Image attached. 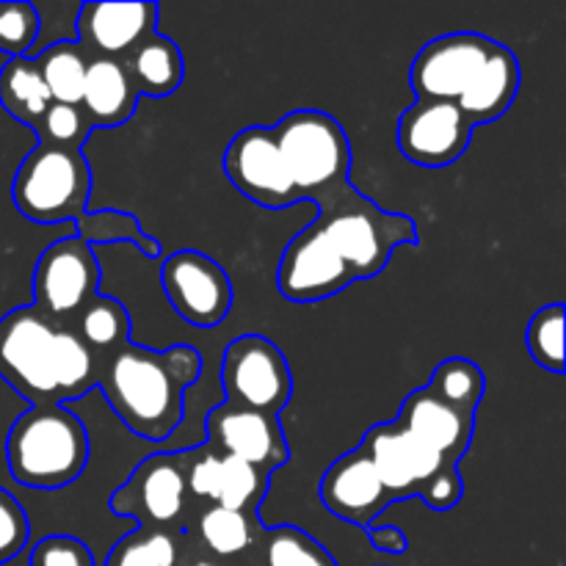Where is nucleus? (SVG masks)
I'll return each instance as SVG.
<instances>
[{"label":"nucleus","instance_id":"nucleus-14","mask_svg":"<svg viewBox=\"0 0 566 566\" xmlns=\"http://www.w3.org/2000/svg\"><path fill=\"white\" fill-rule=\"evenodd\" d=\"M473 125L464 119L457 103L418 99L398 119V149L403 158L426 169L451 166L468 153Z\"/></svg>","mask_w":566,"mask_h":566},{"label":"nucleus","instance_id":"nucleus-20","mask_svg":"<svg viewBox=\"0 0 566 566\" xmlns=\"http://www.w3.org/2000/svg\"><path fill=\"white\" fill-rule=\"evenodd\" d=\"M520 92V61L506 44L495 42L486 61L462 97L457 99V108L462 111L470 125H490L509 114Z\"/></svg>","mask_w":566,"mask_h":566},{"label":"nucleus","instance_id":"nucleus-22","mask_svg":"<svg viewBox=\"0 0 566 566\" xmlns=\"http://www.w3.org/2000/svg\"><path fill=\"white\" fill-rule=\"evenodd\" d=\"M127 75L136 86L138 97H169L182 86L186 64L175 39L153 33L125 59Z\"/></svg>","mask_w":566,"mask_h":566},{"label":"nucleus","instance_id":"nucleus-27","mask_svg":"<svg viewBox=\"0 0 566 566\" xmlns=\"http://www.w3.org/2000/svg\"><path fill=\"white\" fill-rule=\"evenodd\" d=\"M72 332H75L99 359H105L114 352H119L125 343H130V315H127L125 304L116 302V298L111 296H99L97 293V296L75 315Z\"/></svg>","mask_w":566,"mask_h":566},{"label":"nucleus","instance_id":"nucleus-37","mask_svg":"<svg viewBox=\"0 0 566 566\" xmlns=\"http://www.w3.org/2000/svg\"><path fill=\"white\" fill-rule=\"evenodd\" d=\"M28 566H94V556L75 536H44L31 551Z\"/></svg>","mask_w":566,"mask_h":566},{"label":"nucleus","instance_id":"nucleus-16","mask_svg":"<svg viewBox=\"0 0 566 566\" xmlns=\"http://www.w3.org/2000/svg\"><path fill=\"white\" fill-rule=\"evenodd\" d=\"M352 282V271L340 254L321 238L313 224L291 238L276 269V287L287 302L313 304L337 296Z\"/></svg>","mask_w":566,"mask_h":566},{"label":"nucleus","instance_id":"nucleus-25","mask_svg":"<svg viewBox=\"0 0 566 566\" xmlns=\"http://www.w3.org/2000/svg\"><path fill=\"white\" fill-rule=\"evenodd\" d=\"M247 566H337V562L321 542L296 525H263L247 553Z\"/></svg>","mask_w":566,"mask_h":566},{"label":"nucleus","instance_id":"nucleus-21","mask_svg":"<svg viewBox=\"0 0 566 566\" xmlns=\"http://www.w3.org/2000/svg\"><path fill=\"white\" fill-rule=\"evenodd\" d=\"M138 103V92L127 75L125 61L92 59L83 81L81 111L92 127L125 125Z\"/></svg>","mask_w":566,"mask_h":566},{"label":"nucleus","instance_id":"nucleus-32","mask_svg":"<svg viewBox=\"0 0 566 566\" xmlns=\"http://www.w3.org/2000/svg\"><path fill=\"white\" fill-rule=\"evenodd\" d=\"M525 346L534 357L536 365H542L551 374H562L564 370V304H547V307L536 310L531 318L528 329H525Z\"/></svg>","mask_w":566,"mask_h":566},{"label":"nucleus","instance_id":"nucleus-30","mask_svg":"<svg viewBox=\"0 0 566 566\" xmlns=\"http://www.w3.org/2000/svg\"><path fill=\"white\" fill-rule=\"evenodd\" d=\"M77 232L75 235L81 241H86L88 247H99V243H119L130 241L142 249L147 258H158L160 247L155 238H149L142 230V224L136 221V216L125 213V210H97V213H83L81 219H75Z\"/></svg>","mask_w":566,"mask_h":566},{"label":"nucleus","instance_id":"nucleus-12","mask_svg":"<svg viewBox=\"0 0 566 566\" xmlns=\"http://www.w3.org/2000/svg\"><path fill=\"white\" fill-rule=\"evenodd\" d=\"M205 446L213 448L221 457L241 459L263 473L282 470L291 459L285 431L280 418L254 412V409L238 407L224 401L221 407L210 409L205 420Z\"/></svg>","mask_w":566,"mask_h":566},{"label":"nucleus","instance_id":"nucleus-39","mask_svg":"<svg viewBox=\"0 0 566 566\" xmlns=\"http://www.w3.org/2000/svg\"><path fill=\"white\" fill-rule=\"evenodd\" d=\"M368 539L376 551L387 553V556H403L409 547L407 534L398 525H370Z\"/></svg>","mask_w":566,"mask_h":566},{"label":"nucleus","instance_id":"nucleus-13","mask_svg":"<svg viewBox=\"0 0 566 566\" xmlns=\"http://www.w3.org/2000/svg\"><path fill=\"white\" fill-rule=\"evenodd\" d=\"M492 48H495V39L473 31L431 39L409 66V83H412L418 99L457 103Z\"/></svg>","mask_w":566,"mask_h":566},{"label":"nucleus","instance_id":"nucleus-31","mask_svg":"<svg viewBox=\"0 0 566 566\" xmlns=\"http://www.w3.org/2000/svg\"><path fill=\"white\" fill-rule=\"evenodd\" d=\"M271 475L241 459L221 457V490L219 506L232 509V512L258 514V506L263 503L269 492Z\"/></svg>","mask_w":566,"mask_h":566},{"label":"nucleus","instance_id":"nucleus-18","mask_svg":"<svg viewBox=\"0 0 566 566\" xmlns=\"http://www.w3.org/2000/svg\"><path fill=\"white\" fill-rule=\"evenodd\" d=\"M318 495L326 512L363 531L376 525L379 514L392 503L379 473L359 448L329 464V470L321 479Z\"/></svg>","mask_w":566,"mask_h":566},{"label":"nucleus","instance_id":"nucleus-34","mask_svg":"<svg viewBox=\"0 0 566 566\" xmlns=\"http://www.w3.org/2000/svg\"><path fill=\"white\" fill-rule=\"evenodd\" d=\"M94 127L88 125V119L83 116L81 105H50L48 114L42 116V122L36 125L39 144H50V147L61 149H81L88 142Z\"/></svg>","mask_w":566,"mask_h":566},{"label":"nucleus","instance_id":"nucleus-5","mask_svg":"<svg viewBox=\"0 0 566 566\" xmlns=\"http://www.w3.org/2000/svg\"><path fill=\"white\" fill-rule=\"evenodd\" d=\"M271 133L304 202L348 180L352 144L335 116L315 108L291 111Z\"/></svg>","mask_w":566,"mask_h":566},{"label":"nucleus","instance_id":"nucleus-35","mask_svg":"<svg viewBox=\"0 0 566 566\" xmlns=\"http://www.w3.org/2000/svg\"><path fill=\"white\" fill-rule=\"evenodd\" d=\"M186 486L188 495L199 497L205 503H219L221 490V453L213 448L202 446L188 451V468H186Z\"/></svg>","mask_w":566,"mask_h":566},{"label":"nucleus","instance_id":"nucleus-8","mask_svg":"<svg viewBox=\"0 0 566 566\" xmlns=\"http://www.w3.org/2000/svg\"><path fill=\"white\" fill-rule=\"evenodd\" d=\"M59 326L33 304L0 318V379L33 403H59L53 343Z\"/></svg>","mask_w":566,"mask_h":566},{"label":"nucleus","instance_id":"nucleus-6","mask_svg":"<svg viewBox=\"0 0 566 566\" xmlns=\"http://www.w3.org/2000/svg\"><path fill=\"white\" fill-rule=\"evenodd\" d=\"M188 451L153 453L111 495V512L136 520L144 531L186 528Z\"/></svg>","mask_w":566,"mask_h":566},{"label":"nucleus","instance_id":"nucleus-24","mask_svg":"<svg viewBox=\"0 0 566 566\" xmlns=\"http://www.w3.org/2000/svg\"><path fill=\"white\" fill-rule=\"evenodd\" d=\"M0 105L17 122L36 130L42 116L48 114L53 97L39 72L36 59L22 55V59H9L0 70Z\"/></svg>","mask_w":566,"mask_h":566},{"label":"nucleus","instance_id":"nucleus-38","mask_svg":"<svg viewBox=\"0 0 566 566\" xmlns=\"http://www.w3.org/2000/svg\"><path fill=\"white\" fill-rule=\"evenodd\" d=\"M105 566H158L155 564L153 553H149L147 539H144V531L136 528L133 534H127L125 539H119L111 551L108 564Z\"/></svg>","mask_w":566,"mask_h":566},{"label":"nucleus","instance_id":"nucleus-23","mask_svg":"<svg viewBox=\"0 0 566 566\" xmlns=\"http://www.w3.org/2000/svg\"><path fill=\"white\" fill-rule=\"evenodd\" d=\"M263 531L260 514H243L232 512V509L213 506L205 509L193 525V536H197L199 547L216 562H235V558L247 556L252 551L254 539Z\"/></svg>","mask_w":566,"mask_h":566},{"label":"nucleus","instance_id":"nucleus-1","mask_svg":"<svg viewBox=\"0 0 566 566\" xmlns=\"http://www.w3.org/2000/svg\"><path fill=\"white\" fill-rule=\"evenodd\" d=\"M202 357L191 346L144 348L125 343L99 363L97 387L116 418L149 442L169 440L186 415V390L197 385Z\"/></svg>","mask_w":566,"mask_h":566},{"label":"nucleus","instance_id":"nucleus-40","mask_svg":"<svg viewBox=\"0 0 566 566\" xmlns=\"http://www.w3.org/2000/svg\"><path fill=\"white\" fill-rule=\"evenodd\" d=\"M177 566H232L230 562H216L213 556H208V553H191L182 547V556L180 562H177Z\"/></svg>","mask_w":566,"mask_h":566},{"label":"nucleus","instance_id":"nucleus-33","mask_svg":"<svg viewBox=\"0 0 566 566\" xmlns=\"http://www.w3.org/2000/svg\"><path fill=\"white\" fill-rule=\"evenodd\" d=\"M39 28H42V17L36 6L25 0H0V53L9 59L31 55Z\"/></svg>","mask_w":566,"mask_h":566},{"label":"nucleus","instance_id":"nucleus-9","mask_svg":"<svg viewBox=\"0 0 566 566\" xmlns=\"http://www.w3.org/2000/svg\"><path fill=\"white\" fill-rule=\"evenodd\" d=\"M99 276L103 271L94 258V249L77 235L61 238L50 243L36 260L33 307L55 326H64L97 296Z\"/></svg>","mask_w":566,"mask_h":566},{"label":"nucleus","instance_id":"nucleus-15","mask_svg":"<svg viewBox=\"0 0 566 566\" xmlns=\"http://www.w3.org/2000/svg\"><path fill=\"white\" fill-rule=\"evenodd\" d=\"M359 451L370 459L392 501L420 497L442 470L457 468L426 446H420L418 440H412L396 423H379L365 431Z\"/></svg>","mask_w":566,"mask_h":566},{"label":"nucleus","instance_id":"nucleus-4","mask_svg":"<svg viewBox=\"0 0 566 566\" xmlns=\"http://www.w3.org/2000/svg\"><path fill=\"white\" fill-rule=\"evenodd\" d=\"M92 171L81 149L36 144L11 182L14 208L33 224H61L86 213Z\"/></svg>","mask_w":566,"mask_h":566},{"label":"nucleus","instance_id":"nucleus-3","mask_svg":"<svg viewBox=\"0 0 566 566\" xmlns=\"http://www.w3.org/2000/svg\"><path fill=\"white\" fill-rule=\"evenodd\" d=\"M6 464L28 490H64L88 464L86 426L64 403H33L9 429Z\"/></svg>","mask_w":566,"mask_h":566},{"label":"nucleus","instance_id":"nucleus-11","mask_svg":"<svg viewBox=\"0 0 566 566\" xmlns=\"http://www.w3.org/2000/svg\"><path fill=\"white\" fill-rule=\"evenodd\" d=\"M224 175L249 202L280 210L304 202L282 160L271 127L252 125L235 133L224 149Z\"/></svg>","mask_w":566,"mask_h":566},{"label":"nucleus","instance_id":"nucleus-17","mask_svg":"<svg viewBox=\"0 0 566 566\" xmlns=\"http://www.w3.org/2000/svg\"><path fill=\"white\" fill-rule=\"evenodd\" d=\"M75 42L92 59L125 61L158 33V3H83L75 20Z\"/></svg>","mask_w":566,"mask_h":566},{"label":"nucleus","instance_id":"nucleus-2","mask_svg":"<svg viewBox=\"0 0 566 566\" xmlns=\"http://www.w3.org/2000/svg\"><path fill=\"white\" fill-rule=\"evenodd\" d=\"M313 205L318 208L313 227L340 254L354 280L381 274L398 247L418 243V227L409 216L387 213L348 180L315 197Z\"/></svg>","mask_w":566,"mask_h":566},{"label":"nucleus","instance_id":"nucleus-7","mask_svg":"<svg viewBox=\"0 0 566 566\" xmlns=\"http://www.w3.org/2000/svg\"><path fill=\"white\" fill-rule=\"evenodd\" d=\"M221 385L230 403L280 418L291 403L293 376L285 354L263 335H241L224 348Z\"/></svg>","mask_w":566,"mask_h":566},{"label":"nucleus","instance_id":"nucleus-36","mask_svg":"<svg viewBox=\"0 0 566 566\" xmlns=\"http://www.w3.org/2000/svg\"><path fill=\"white\" fill-rule=\"evenodd\" d=\"M31 539V523L25 509L11 492L0 486V566L20 556Z\"/></svg>","mask_w":566,"mask_h":566},{"label":"nucleus","instance_id":"nucleus-29","mask_svg":"<svg viewBox=\"0 0 566 566\" xmlns=\"http://www.w3.org/2000/svg\"><path fill=\"white\" fill-rule=\"evenodd\" d=\"M431 392H434L440 401L451 403V407L464 409V412H473L479 409L481 398H484L486 390V376L473 359L464 357H451L446 363H440L434 368L429 379Z\"/></svg>","mask_w":566,"mask_h":566},{"label":"nucleus","instance_id":"nucleus-26","mask_svg":"<svg viewBox=\"0 0 566 566\" xmlns=\"http://www.w3.org/2000/svg\"><path fill=\"white\" fill-rule=\"evenodd\" d=\"M99 363L103 359L75 332L59 326L53 343V376L59 403L75 401V398L92 392L99 381Z\"/></svg>","mask_w":566,"mask_h":566},{"label":"nucleus","instance_id":"nucleus-28","mask_svg":"<svg viewBox=\"0 0 566 566\" xmlns=\"http://www.w3.org/2000/svg\"><path fill=\"white\" fill-rule=\"evenodd\" d=\"M31 59H36L39 72H42L44 83H48L53 103L81 105L83 81H86V66L92 55L75 39L53 42L39 55H31Z\"/></svg>","mask_w":566,"mask_h":566},{"label":"nucleus","instance_id":"nucleus-10","mask_svg":"<svg viewBox=\"0 0 566 566\" xmlns=\"http://www.w3.org/2000/svg\"><path fill=\"white\" fill-rule=\"evenodd\" d=\"M160 285L166 298L186 324L213 329L232 310V282L219 260L193 249H182L164 260Z\"/></svg>","mask_w":566,"mask_h":566},{"label":"nucleus","instance_id":"nucleus-19","mask_svg":"<svg viewBox=\"0 0 566 566\" xmlns=\"http://www.w3.org/2000/svg\"><path fill=\"white\" fill-rule=\"evenodd\" d=\"M392 423L407 431L420 446L446 459L448 464L459 468V459L468 453L470 442H473L475 415L451 407V403L440 401L429 387H420V390L409 392Z\"/></svg>","mask_w":566,"mask_h":566}]
</instances>
